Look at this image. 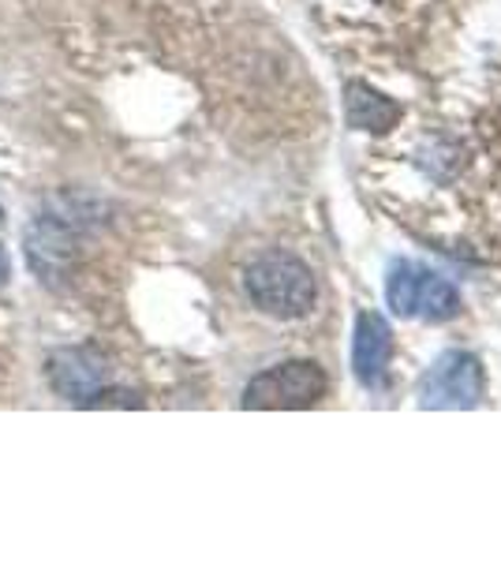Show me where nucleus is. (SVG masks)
Listing matches in <instances>:
<instances>
[{
    "mask_svg": "<svg viewBox=\"0 0 501 561\" xmlns=\"http://www.w3.org/2000/svg\"><path fill=\"white\" fill-rule=\"evenodd\" d=\"M243 288L248 300L259 307L262 314L281 322H293L311 314L318 300L315 274L304 259L288 255V251H266L243 270Z\"/></svg>",
    "mask_w": 501,
    "mask_h": 561,
    "instance_id": "1",
    "label": "nucleus"
},
{
    "mask_svg": "<svg viewBox=\"0 0 501 561\" xmlns=\"http://www.w3.org/2000/svg\"><path fill=\"white\" fill-rule=\"evenodd\" d=\"M389 307L400 319H423V322H449L460 314V296L442 274L419 266V262H397L389 270L386 285Z\"/></svg>",
    "mask_w": 501,
    "mask_h": 561,
    "instance_id": "2",
    "label": "nucleus"
},
{
    "mask_svg": "<svg viewBox=\"0 0 501 561\" xmlns=\"http://www.w3.org/2000/svg\"><path fill=\"white\" fill-rule=\"evenodd\" d=\"M326 370L315 359H288L251 378L243 389V409H311L326 397Z\"/></svg>",
    "mask_w": 501,
    "mask_h": 561,
    "instance_id": "3",
    "label": "nucleus"
},
{
    "mask_svg": "<svg viewBox=\"0 0 501 561\" xmlns=\"http://www.w3.org/2000/svg\"><path fill=\"white\" fill-rule=\"evenodd\" d=\"M487 393V375L482 364L468 352H445V356L426 370L419 386V404L423 409H476Z\"/></svg>",
    "mask_w": 501,
    "mask_h": 561,
    "instance_id": "4",
    "label": "nucleus"
},
{
    "mask_svg": "<svg viewBox=\"0 0 501 561\" xmlns=\"http://www.w3.org/2000/svg\"><path fill=\"white\" fill-rule=\"evenodd\" d=\"M49 378L60 397L90 409L94 397L102 393L109 382V367H105V359L90 348H64L49 359Z\"/></svg>",
    "mask_w": 501,
    "mask_h": 561,
    "instance_id": "5",
    "label": "nucleus"
},
{
    "mask_svg": "<svg viewBox=\"0 0 501 561\" xmlns=\"http://www.w3.org/2000/svg\"><path fill=\"white\" fill-rule=\"evenodd\" d=\"M389 359H394V330L382 314H360L352 341V370L367 389L386 382Z\"/></svg>",
    "mask_w": 501,
    "mask_h": 561,
    "instance_id": "6",
    "label": "nucleus"
},
{
    "mask_svg": "<svg viewBox=\"0 0 501 561\" xmlns=\"http://www.w3.org/2000/svg\"><path fill=\"white\" fill-rule=\"evenodd\" d=\"M344 113H349V124L355 131H389L400 121V105L389 102L386 94L371 90L367 83H349L344 90Z\"/></svg>",
    "mask_w": 501,
    "mask_h": 561,
    "instance_id": "7",
    "label": "nucleus"
},
{
    "mask_svg": "<svg viewBox=\"0 0 501 561\" xmlns=\"http://www.w3.org/2000/svg\"><path fill=\"white\" fill-rule=\"evenodd\" d=\"M8 277H12V266H8V255H4V248H0V288L8 285Z\"/></svg>",
    "mask_w": 501,
    "mask_h": 561,
    "instance_id": "8",
    "label": "nucleus"
}]
</instances>
